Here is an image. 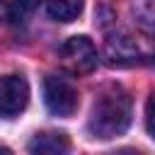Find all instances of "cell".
<instances>
[{"instance_id": "cell-8", "label": "cell", "mask_w": 155, "mask_h": 155, "mask_svg": "<svg viewBox=\"0 0 155 155\" xmlns=\"http://www.w3.org/2000/svg\"><path fill=\"white\" fill-rule=\"evenodd\" d=\"M131 15L143 29L155 34V0H133L131 2Z\"/></svg>"}, {"instance_id": "cell-7", "label": "cell", "mask_w": 155, "mask_h": 155, "mask_svg": "<svg viewBox=\"0 0 155 155\" xmlns=\"http://www.w3.org/2000/svg\"><path fill=\"white\" fill-rule=\"evenodd\" d=\"M85 0H46V12L56 22H73L80 17Z\"/></svg>"}, {"instance_id": "cell-2", "label": "cell", "mask_w": 155, "mask_h": 155, "mask_svg": "<svg viewBox=\"0 0 155 155\" xmlns=\"http://www.w3.org/2000/svg\"><path fill=\"white\" fill-rule=\"evenodd\" d=\"M61 63L73 75H87L97 68V48L87 36H70L58 48Z\"/></svg>"}, {"instance_id": "cell-9", "label": "cell", "mask_w": 155, "mask_h": 155, "mask_svg": "<svg viewBox=\"0 0 155 155\" xmlns=\"http://www.w3.org/2000/svg\"><path fill=\"white\" fill-rule=\"evenodd\" d=\"M36 5H39V0H12V5H10V19H15V22L24 19Z\"/></svg>"}, {"instance_id": "cell-6", "label": "cell", "mask_w": 155, "mask_h": 155, "mask_svg": "<svg viewBox=\"0 0 155 155\" xmlns=\"http://www.w3.org/2000/svg\"><path fill=\"white\" fill-rule=\"evenodd\" d=\"M29 150L31 153H39V155H58V153H68L70 150V143H68L65 133L44 131V133H36L29 140Z\"/></svg>"}, {"instance_id": "cell-11", "label": "cell", "mask_w": 155, "mask_h": 155, "mask_svg": "<svg viewBox=\"0 0 155 155\" xmlns=\"http://www.w3.org/2000/svg\"><path fill=\"white\" fill-rule=\"evenodd\" d=\"M5 19H10V5L5 0H0V22H5Z\"/></svg>"}, {"instance_id": "cell-12", "label": "cell", "mask_w": 155, "mask_h": 155, "mask_svg": "<svg viewBox=\"0 0 155 155\" xmlns=\"http://www.w3.org/2000/svg\"><path fill=\"white\" fill-rule=\"evenodd\" d=\"M0 153H10V150H7V148H2V145H0Z\"/></svg>"}, {"instance_id": "cell-4", "label": "cell", "mask_w": 155, "mask_h": 155, "mask_svg": "<svg viewBox=\"0 0 155 155\" xmlns=\"http://www.w3.org/2000/svg\"><path fill=\"white\" fill-rule=\"evenodd\" d=\"M29 104V85L22 75H2L0 78V116L10 119L27 109Z\"/></svg>"}, {"instance_id": "cell-5", "label": "cell", "mask_w": 155, "mask_h": 155, "mask_svg": "<svg viewBox=\"0 0 155 155\" xmlns=\"http://www.w3.org/2000/svg\"><path fill=\"white\" fill-rule=\"evenodd\" d=\"M107 61L111 65H133L140 61V48L133 36L119 34L107 41Z\"/></svg>"}, {"instance_id": "cell-3", "label": "cell", "mask_w": 155, "mask_h": 155, "mask_svg": "<svg viewBox=\"0 0 155 155\" xmlns=\"http://www.w3.org/2000/svg\"><path fill=\"white\" fill-rule=\"evenodd\" d=\"M44 104L51 114L56 116H73L80 99H78V90L58 75H48L44 80Z\"/></svg>"}, {"instance_id": "cell-1", "label": "cell", "mask_w": 155, "mask_h": 155, "mask_svg": "<svg viewBox=\"0 0 155 155\" xmlns=\"http://www.w3.org/2000/svg\"><path fill=\"white\" fill-rule=\"evenodd\" d=\"M131 97L124 87L119 85H109L104 87L97 97H94V104H92V111H90V133L94 138H116L121 136L128 126H131Z\"/></svg>"}, {"instance_id": "cell-10", "label": "cell", "mask_w": 155, "mask_h": 155, "mask_svg": "<svg viewBox=\"0 0 155 155\" xmlns=\"http://www.w3.org/2000/svg\"><path fill=\"white\" fill-rule=\"evenodd\" d=\"M145 126H148V133L155 138V94L145 104Z\"/></svg>"}]
</instances>
